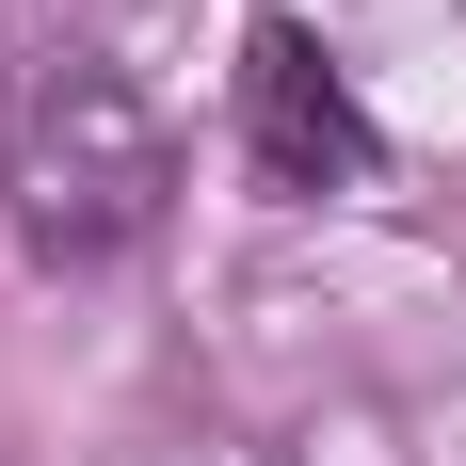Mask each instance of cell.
Segmentation results:
<instances>
[{
  "mask_svg": "<svg viewBox=\"0 0 466 466\" xmlns=\"http://www.w3.org/2000/svg\"><path fill=\"white\" fill-rule=\"evenodd\" d=\"M241 145H258L274 193H354V177L386 161L370 113H354V81L322 65L306 16H258V33H241Z\"/></svg>",
  "mask_w": 466,
  "mask_h": 466,
  "instance_id": "cell-2",
  "label": "cell"
},
{
  "mask_svg": "<svg viewBox=\"0 0 466 466\" xmlns=\"http://www.w3.org/2000/svg\"><path fill=\"white\" fill-rule=\"evenodd\" d=\"M0 193H16V241H33V258H113V241L161 226L177 129H161V96H145L129 65L33 33L0 65Z\"/></svg>",
  "mask_w": 466,
  "mask_h": 466,
  "instance_id": "cell-1",
  "label": "cell"
}]
</instances>
